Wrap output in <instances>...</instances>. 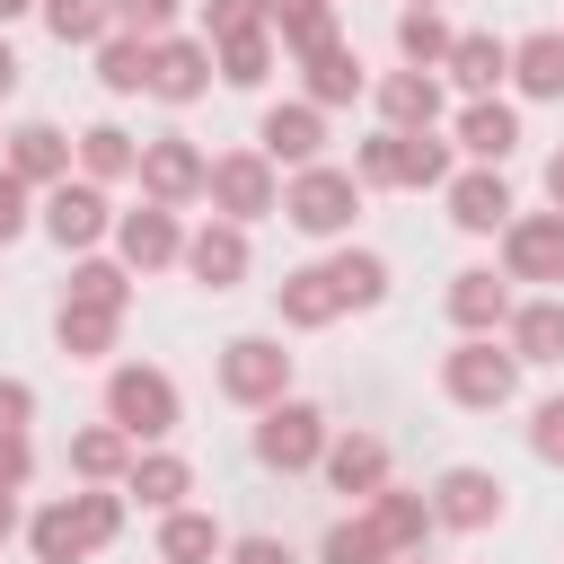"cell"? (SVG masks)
Segmentation results:
<instances>
[{
    "instance_id": "6da1fadb",
    "label": "cell",
    "mask_w": 564,
    "mask_h": 564,
    "mask_svg": "<svg viewBox=\"0 0 564 564\" xmlns=\"http://www.w3.org/2000/svg\"><path fill=\"white\" fill-rule=\"evenodd\" d=\"M441 388H449V405L494 414V405H511V397H520V352H511V344H494V335H458V344L441 352Z\"/></svg>"
},
{
    "instance_id": "7a4b0ae2",
    "label": "cell",
    "mask_w": 564,
    "mask_h": 564,
    "mask_svg": "<svg viewBox=\"0 0 564 564\" xmlns=\"http://www.w3.org/2000/svg\"><path fill=\"white\" fill-rule=\"evenodd\" d=\"M352 212H361V176H352V167H326V159L291 167V185H282V220H291L300 238H344Z\"/></svg>"
},
{
    "instance_id": "3957f363",
    "label": "cell",
    "mask_w": 564,
    "mask_h": 564,
    "mask_svg": "<svg viewBox=\"0 0 564 564\" xmlns=\"http://www.w3.org/2000/svg\"><path fill=\"white\" fill-rule=\"evenodd\" d=\"M352 176L361 185H449L458 167H449V141H432V132H370L361 150H352Z\"/></svg>"
},
{
    "instance_id": "277c9868",
    "label": "cell",
    "mask_w": 564,
    "mask_h": 564,
    "mask_svg": "<svg viewBox=\"0 0 564 564\" xmlns=\"http://www.w3.org/2000/svg\"><path fill=\"white\" fill-rule=\"evenodd\" d=\"M176 379L159 370V361H123V370H106V423H123L132 441H167L176 432Z\"/></svg>"
},
{
    "instance_id": "5b68a950",
    "label": "cell",
    "mask_w": 564,
    "mask_h": 564,
    "mask_svg": "<svg viewBox=\"0 0 564 564\" xmlns=\"http://www.w3.org/2000/svg\"><path fill=\"white\" fill-rule=\"evenodd\" d=\"M317 458H326V414L300 405V397H273V405L256 414V467L300 476V467H317Z\"/></svg>"
},
{
    "instance_id": "8992f818",
    "label": "cell",
    "mask_w": 564,
    "mask_h": 564,
    "mask_svg": "<svg viewBox=\"0 0 564 564\" xmlns=\"http://www.w3.org/2000/svg\"><path fill=\"white\" fill-rule=\"evenodd\" d=\"M203 203H212L220 220H264V212H282V176H273V159H264V150H220V159H212Z\"/></svg>"
},
{
    "instance_id": "52a82bcc",
    "label": "cell",
    "mask_w": 564,
    "mask_h": 564,
    "mask_svg": "<svg viewBox=\"0 0 564 564\" xmlns=\"http://www.w3.org/2000/svg\"><path fill=\"white\" fill-rule=\"evenodd\" d=\"M220 397L264 414L273 397H291V352H282L273 335H229V344H220Z\"/></svg>"
},
{
    "instance_id": "ba28073f",
    "label": "cell",
    "mask_w": 564,
    "mask_h": 564,
    "mask_svg": "<svg viewBox=\"0 0 564 564\" xmlns=\"http://www.w3.org/2000/svg\"><path fill=\"white\" fill-rule=\"evenodd\" d=\"M44 238L62 247V256H88L106 229H115V212H106V185L97 176H62V185H44Z\"/></svg>"
},
{
    "instance_id": "9c48e42d",
    "label": "cell",
    "mask_w": 564,
    "mask_h": 564,
    "mask_svg": "<svg viewBox=\"0 0 564 564\" xmlns=\"http://www.w3.org/2000/svg\"><path fill=\"white\" fill-rule=\"evenodd\" d=\"M502 273L511 282H564V212H511L502 220Z\"/></svg>"
},
{
    "instance_id": "30bf717a",
    "label": "cell",
    "mask_w": 564,
    "mask_h": 564,
    "mask_svg": "<svg viewBox=\"0 0 564 564\" xmlns=\"http://www.w3.org/2000/svg\"><path fill=\"white\" fill-rule=\"evenodd\" d=\"M132 176H141L150 203H194V194L212 185V159H203L185 132H159V141H141V167H132Z\"/></svg>"
},
{
    "instance_id": "8fae6325",
    "label": "cell",
    "mask_w": 564,
    "mask_h": 564,
    "mask_svg": "<svg viewBox=\"0 0 564 564\" xmlns=\"http://www.w3.org/2000/svg\"><path fill=\"white\" fill-rule=\"evenodd\" d=\"M432 520L441 529H494L502 520V476L494 467H441V485H432Z\"/></svg>"
},
{
    "instance_id": "7c38bea8",
    "label": "cell",
    "mask_w": 564,
    "mask_h": 564,
    "mask_svg": "<svg viewBox=\"0 0 564 564\" xmlns=\"http://www.w3.org/2000/svg\"><path fill=\"white\" fill-rule=\"evenodd\" d=\"M212 70H220V62H212L203 35H159V44H150V97H159V106H194V97L212 88Z\"/></svg>"
},
{
    "instance_id": "4fadbf2b",
    "label": "cell",
    "mask_w": 564,
    "mask_h": 564,
    "mask_svg": "<svg viewBox=\"0 0 564 564\" xmlns=\"http://www.w3.org/2000/svg\"><path fill=\"white\" fill-rule=\"evenodd\" d=\"M115 247L132 273H159V264H185V229H176V203H141V212H115Z\"/></svg>"
},
{
    "instance_id": "5bb4252c",
    "label": "cell",
    "mask_w": 564,
    "mask_h": 564,
    "mask_svg": "<svg viewBox=\"0 0 564 564\" xmlns=\"http://www.w3.org/2000/svg\"><path fill=\"white\" fill-rule=\"evenodd\" d=\"M256 150H264L273 167H308V159L326 150V106H308V97H291V106H264V123H256Z\"/></svg>"
},
{
    "instance_id": "9a60e30c",
    "label": "cell",
    "mask_w": 564,
    "mask_h": 564,
    "mask_svg": "<svg viewBox=\"0 0 564 564\" xmlns=\"http://www.w3.org/2000/svg\"><path fill=\"white\" fill-rule=\"evenodd\" d=\"M185 273H194L203 291H238V282H247V220H203V229L185 238Z\"/></svg>"
},
{
    "instance_id": "2e32d148",
    "label": "cell",
    "mask_w": 564,
    "mask_h": 564,
    "mask_svg": "<svg viewBox=\"0 0 564 564\" xmlns=\"http://www.w3.org/2000/svg\"><path fill=\"white\" fill-rule=\"evenodd\" d=\"M273 317L300 326V335H308V326H335V317H344V282H335V264H300V273H282V282H273Z\"/></svg>"
},
{
    "instance_id": "e0dca14e",
    "label": "cell",
    "mask_w": 564,
    "mask_h": 564,
    "mask_svg": "<svg viewBox=\"0 0 564 564\" xmlns=\"http://www.w3.org/2000/svg\"><path fill=\"white\" fill-rule=\"evenodd\" d=\"M449 326H458V335H494V326H511V273H494V264L449 273Z\"/></svg>"
},
{
    "instance_id": "ac0fdd59",
    "label": "cell",
    "mask_w": 564,
    "mask_h": 564,
    "mask_svg": "<svg viewBox=\"0 0 564 564\" xmlns=\"http://www.w3.org/2000/svg\"><path fill=\"white\" fill-rule=\"evenodd\" d=\"M361 520L379 529V546H388V555H423V538L441 529V520H432V494H405V485H379Z\"/></svg>"
},
{
    "instance_id": "d6986e66",
    "label": "cell",
    "mask_w": 564,
    "mask_h": 564,
    "mask_svg": "<svg viewBox=\"0 0 564 564\" xmlns=\"http://www.w3.org/2000/svg\"><path fill=\"white\" fill-rule=\"evenodd\" d=\"M317 467H326V485H335V494L370 502V494L388 485V441H379V432H344V441H326V458H317Z\"/></svg>"
},
{
    "instance_id": "ffe728a7",
    "label": "cell",
    "mask_w": 564,
    "mask_h": 564,
    "mask_svg": "<svg viewBox=\"0 0 564 564\" xmlns=\"http://www.w3.org/2000/svg\"><path fill=\"white\" fill-rule=\"evenodd\" d=\"M441 194H449V220H458L467 238H494V229L511 220V185H502L494 167H467V176H449Z\"/></svg>"
},
{
    "instance_id": "44dd1931",
    "label": "cell",
    "mask_w": 564,
    "mask_h": 564,
    "mask_svg": "<svg viewBox=\"0 0 564 564\" xmlns=\"http://www.w3.org/2000/svg\"><path fill=\"white\" fill-rule=\"evenodd\" d=\"M370 97H379V115H388L397 132H432V123H441V79H432V70H414V62H405V70H388Z\"/></svg>"
},
{
    "instance_id": "7402d4cb",
    "label": "cell",
    "mask_w": 564,
    "mask_h": 564,
    "mask_svg": "<svg viewBox=\"0 0 564 564\" xmlns=\"http://www.w3.org/2000/svg\"><path fill=\"white\" fill-rule=\"evenodd\" d=\"M70 159H79V150H70V132H62V123H18V132H9V167H18L35 194H44V185H62V176H70Z\"/></svg>"
},
{
    "instance_id": "603a6c76",
    "label": "cell",
    "mask_w": 564,
    "mask_h": 564,
    "mask_svg": "<svg viewBox=\"0 0 564 564\" xmlns=\"http://www.w3.org/2000/svg\"><path fill=\"white\" fill-rule=\"evenodd\" d=\"M458 150H467L476 167H502V159L520 150V115H511L502 97H476V106L458 115Z\"/></svg>"
},
{
    "instance_id": "cb8c5ba5",
    "label": "cell",
    "mask_w": 564,
    "mask_h": 564,
    "mask_svg": "<svg viewBox=\"0 0 564 564\" xmlns=\"http://www.w3.org/2000/svg\"><path fill=\"white\" fill-rule=\"evenodd\" d=\"M132 432L123 423H88V432H70V476L79 485H123V467H132Z\"/></svg>"
},
{
    "instance_id": "d4e9b609",
    "label": "cell",
    "mask_w": 564,
    "mask_h": 564,
    "mask_svg": "<svg viewBox=\"0 0 564 564\" xmlns=\"http://www.w3.org/2000/svg\"><path fill=\"white\" fill-rule=\"evenodd\" d=\"M123 494H132V502H150V511H176V502L194 494V467H185L176 449H132V467H123Z\"/></svg>"
},
{
    "instance_id": "484cf974",
    "label": "cell",
    "mask_w": 564,
    "mask_h": 564,
    "mask_svg": "<svg viewBox=\"0 0 564 564\" xmlns=\"http://www.w3.org/2000/svg\"><path fill=\"white\" fill-rule=\"evenodd\" d=\"M441 70H449V79H458L467 97H494V88L511 79V44L476 26V35H458V44H449V62H441Z\"/></svg>"
},
{
    "instance_id": "4316f807",
    "label": "cell",
    "mask_w": 564,
    "mask_h": 564,
    "mask_svg": "<svg viewBox=\"0 0 564 564\" xmlns=\"http://www.w3.org/2000/svg\"><path fill=\"white\" fill-rule=\"evenodd\" d=\"M300 70H308V106H352L361 97V53L344 35H326L317 53H300Z\"/></svg>"
},
{
    "instance_id": "83f0119b",
    "label": "cell",
    "mask_w": 564,
    "mask_h": 564,
    "mask_svg": "<svg viewBox=\"0 0 564 564\" xmlns=\"http://www.w3.org/2000/svg\"><path fill=\"white\" fill-rule=\"evenodd\" d=\"M220 555H229V538H220L212 511H185V502H176V511L159 520V564H220Z\"/></svg>"
},
{
    "instance_id": "f1b7e54d",
    "label": "cell",
    "mask_w": 564,
    "mask_h": 564,
    "mask_svg": "<svg viewBox=\"0 0 564 564\" xmlns=\"http://www.w3.org/2000/svg\"><path fill=\"white\" fill-rule=\"evenodd\" d=\"M97 88H106V97H141V88H150V35L115 26V35L97 44Z\"/></svg>"
},
{
    "instance_id": "f546056e",
    "label": "cell",
    "mask_w": 564,
    "mask_h": 564,
    "mask_svg": "<svg viewBox=\"0 0 564 564\" xmlns=\"http://www.w3.org/2000/svg\"><path fill=\"white\" fill-rule=\"evenodd\" d=\"M115 326H123V308H97V300H62V317H53V335H62V352H70V361L115 352Z\"/></svg>"
},
{
    "instance_id": "4dcf8cb0",
    "label": "cell",
    "mask_w": 564,
    "mask_h": 564,
    "mask_svg": "<svg viewBox=\"0 0 564 564\" xmlns=\"http://www.w3.org/2000/svg\"><path fill=\"white\" fill-rule=\"evenodd\" d=\"M511 79H520V97H564V35L555 26L520 35L511 44Z\"/></svg>"
},
{
    "instance_id": "1f68e13d",
    "label": "cell",
    "mask_w": 564,
    "mask_h": 564,
    "mask_svg": "<svg viewBox=\"0 0 564 564\" xmlns=\"http://www.w3.org/2000/svg\"><path fill=\"white\" fill-rule=\"evenodd\" d=\"M26 546H35V564H79V555H97L70 502H44V511L26 520Z\"/></svg>"
},
{
    "instance_id": "d6a6232c",
    "label": "cell",
    "mask_w": 564,
    "mask_h": 564,
    "mask_svg": "<svg viewBox=\"0 0 564 564\" xmlns=\"http://www.w3.org/2000/svg\"><path fill=\"white\" fill-rule=\"evenodd\" d=\"M511 352L520 361H564V300H520L511 308Z\"/></svg>"
},
{
    "instance_id": "836d02e7",
    "label": "cell",
    "mask_w": 564,
    "mask_h": 564,
    "mask_svg": "<svg viewBox=\"0 0 564 564\" xmlns=\"http://www.w3.org/2000/svg\"><path fill=\"white\" fill-rule=\"evenodd\" d=\"M132 167H141V141H132L123 123H88V132H79V176L115 185V176H132Z\"/></svg>"
},
{
    "instance_id": "e575fe53",
    "label": "cell",
    "mask_w": 564,
    "mask_h": 564,
    "mask_svg": "<svg viewBox=\"0 0 564 564\" xmlns=\"http://www.w3.org/2000/svg\"><path fill=\"white\" fill-rule=\"evenodd\" d=\"M264 26H282L291 53H317L326 35H344L335 26V0H264Z\"/></svg>"
},
{
    "instance_id": "d590c367",
    "label": "cell",
    "mask_w": 564,
    "mask_h": 564,
    "mask_svg": "<svg viewBox=\"0 0 564 564\" xmlns=\"http://www.w3.org/2000/svg\"><path fill=\"white\" fill-rule=\"evenodd\" d=\"M449 44H458V35H449V18H441V9H397V53H405L414 70H441V62H449Z\"/></svg>"
},
{
    "instance_id": "8d00e7d4",
    "label": "cell",
    "mask_w": 564,
    "mask_h": 564,
    "mask_svg": "<svg viewBox=\"0 0 564 564\" xmlns=\"http://www.w3.org/2000/svg\"><path fill=\"white\" fill-rule=\"evenodd\" d=\"M212 62H220V79H229V88H264V79H273V26L212 44Z\"/></svg>"
},
{
    "instance_id": "74e56055",
    "label": "cell",
    "mask_w": 564,
    "mask_h": 564,
    "mask_svg": "<svg viewBox=\"0 0 564 564\" xmlns=\"http://www.w3.org/2000/svg\"><path fill=\"white\" fill-rule=\"evenodd\" d=\"M44 26L62 44H106L115 35V0H44Z\"/></svg>"
},
{
    "instance_id": "f35d334b",
    "label": "cell",
    "mask_w": 564,
    "mask_h": 564,
    "mask_svg": "<svg viewBox=\"0 0 564 564\" xmlns=\"http://www.w3.org/2000/svg\"><path fill=\"white\" fill-rule=\"evenodd\" d=\"M335 264V282H344V308H379L388 300V264L370 256V247H344V256H326Z\"/></svg>"
},
{
    "instance_id": "ab89813d",
    "label": "cell",
    "mask_w": 564,
    "mask_h": 564,
    "mask_svg": "<svg viewBox=\"0 0 564 564\" xmlns=\"http://www.w3.org/2000/svg\"><path fill=\"white\" fill-rule=\"evenodd\" d=\"M70 300H97V308H123V300H132V264H106V256H79V264H70Z\"/></svg>"
},
{
    "instance_id": "60d3db41",
    "label": "cell",
    "mask_w": 564,
    "mask_h": 564,
    "mask_svg": "<svg viewBox=\"0 0 564 564\" xmlns=\"http://www.w3.org/2000/svg\"><path fill=\"white\" fill-rule=\"evenodd\" d=\"M317 564H388V546H379L370 520H335V529L317 538Z\"/></svg>"
},
{
    "instance_id": "b9f144b4",
    "label": "cell",
    "mask_w": 564,
    "mask_h": 564,
    "mask_svg": "<svg viewBox=\"0 0 564 564\" xmlns=\"http://www.w3.org/2000/svg\"><path fill=\"white\" fill-rule=\"evenodd\" d=\"M70 511H79L88 546H106V538L123 529V494H115V485H88V494H70Z\"/></svg>"
},
{
    "instance_id": "7bdbcfd3",
    "label": "cell",
    "mask_w": 564,
    "mask_h": 564,
    "mask_svg": "<svg viewBox=\"0 0 564 564\" xmlns=\"http://www.w3.org/2000/svg\"><path fill=\"white\" fill-rule=\"evenodd\" d=\"M256 26H264V0H203V44H229Z\"/></svg>"
},
{
    "instance_id": "ee69618b",
    "label": "cell",
    "mask_w": 564,
    "mask_h": 564,
    "mask_svg": "<svg viewBox=\"0 0 564 564\" xmlns=\"http://www.w3.org/2000/svg\"><path fill=\"white\" fill-rule=\"evenodd\" d=\"M26 229H35V185H26L18 167H0V247L26 238Z\"/></svg>"
},
{
    "instance_id": "f6af8a7d",
    "label": "cell",
    "mask_w": 564,
    "mask_h": 564,
    "mask_svg": "<svg viewBox=\"0 0 564 564\" xmlns=\"http://www.w3.org/2000/svg\"><path fill=\"white\" fill-rule=\"evenodd\" d=\"M176 9H185V0H115V26H132V35L159 44V35L176 26Z\"/></svg>"
},
{
    "instance_id": "bcb514c9",
    "label": "cell",
    "mask_w": 564,
    "mask_h": 564,
    "mask_svg": "<svg viewBox=\"0 0 564 564\" xmlns=\"http://www.w3.org/2000/svg\"><path fill=\"white\" fill-rule=\"evenodd\" d=\"M529 449H538L546 467H564V397H546V405L529 414Z\"/></svg>"
},
{
    "instance_id": "7dc6e473",
    "label": "cell",
    "mask_w": 564,
    "mask_h": 564,
    "mask_svg": "<svg viewBox=\"0 0 564 564\" xmlns=\"http://www.w3.org/2000/svg\"><path fill=\"white\" fill-rule=\"evenodd\" d=\"M26 476H35V449H26V432H0V494H26Z\"/></svg>"
},
{
    "instance_id": "c3c4849f",
    "label": "cell",
    "mask_w": 564,
    "mask_h": 564,
    "mask_svg": "<svg viewBox=\"0 0 564 564\" xmlns=\"http://www.w3.org/2000/svg\"><path fill=\"white\" fill-rule=\"evenodd\" d=\"M35 423V388L26 379H0V432H26Z\"/></svg>"
},
{
    "instance_id": "681fc988",
    "label": "cell",
    "mask_w": 564,
    "mask_h": 564,
    "mask_svg": "<svg viewBox=\"0 0 564 564\" xmlns=\"http://www.w3.org/2000/svg\"><path fill=\"white\" fill-rule=\"evenodd\" d=\"M229 564H291L282 538H229Z\"/></svg>"
},
{
    "instance_id": "f907efd6",
    "label": "cell",
    "mask_w": 564,
    "mask_h": 564,
    "mask_svg": "<svg viewBox=\"0 0 564 564\" xmlns=\"http://www.w3.org/2000/svg\"><path fill=\"white\" fill-rule=\"evenodd\" d=\"M546 203H555V212H564V150H555V159H546Z\"/></svg>"
},
{
    "instance_id": "816d5d0a",
    "label": "cell",
    "mask_w": 564,
    "mask_h": 564,
    "mask_svg": "<svg viewBox=\"0 0 564 564\" xmlns=\"http://www.w3.org/2000/svg\"><path fill=\"white\" fill-rule=\"evenodd\" d=\"M18 538V494H0V546Z\"/></svg>"
},
{
    "instance_id": "f5cc1de1",
    "label": "cell",
    "mask_w": 564,
    "mask_h": 564,
    "mask_svg": "<svg viewBox=\"0 0 564 564\" xmlns=\"http://www.w3.org/2000/svg\"><path fill=\"white\" fill-rule=\"evenodd\" d=\"M18 88V53H9V35H0V97Z\"/></svg>"
},
{
    "instance_id": "db71d44e",
    "label": "cell",
    "mask_w": 564,
    "mask_h": 564,
    "mask_svg": "<svg viewBox=\"0 0 564 564\" xmlns=\"http://www.w3.org/2000/svg\"><path fill=\"white\" fill-rule=\"evenodd\" d=\"M26 9H44V0H0V26H9V18H26Z\"/></svg>"
},
{
    "instance_id": "11a10c76",
    "label": "cell",
    "mask_w": 564,
    "mask_h": 564,
    "mask_svg": "<svg viewBox=\"0 0 564 564\" xmlns=\"http://www.w3.org/2000/svg\"><path fill=\"white\" fill-rule=\"evenodd\" d=\"M388 564H423V555H388Z\"/></svg>"
},
{
    "instance_id": "9f6ffc18",
    "label": "cell",
    "mask_w": 564,
    "mask_h": 564,
    "mask_svg": "<svg viewBox=\"0 0 564 564\" xmlns=\"http://www.w3.org/2000/svg\"><path fill=\"white\" fill-rule=\"evenodd\" d=\"M405 9H441V0H405Z\"/></svg>"
},
{
    "instance_id": "6f0895ef",
    "label": "cell",
    "mask_w": 564,
    "mask_h": 564,
    "mask_svg": "<svg viewBox=\"0 0 564 564\" xmlns=\"http://www.w3.org/2000/svg\"><path fill=\"white\" fill-rule=\"evenodd\" d=\"M0 141H9V132H0Z\"/></svg>"
}]
</instances>
